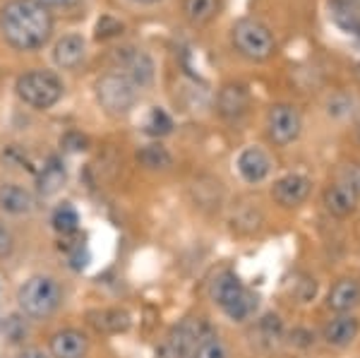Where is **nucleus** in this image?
Returning a JSON list of instances; mask_svg holds the SVG:
<instances>
[{
	"label": "nucleus",
	"mask_w": 360,
	"mask_h": 358,
	"mask_svg": "<svg viewBox=\"0 0 360 358\" xmlns=\"http://www.w3.org/2000/svg\"><path fill=\"white\" fill-rule=\"evenodd\" d=\"M312 195V178L305 173H286V176L276 178L271 186V200L283 210H295V207L305 205Z\"/></svg>",
	"instance_id": "obj_10"
},
{
	"label": "nucleus",
	"mask_w": 360,
	"mask_h": 358,
	"mask_svg": "<svg viewBox=\"0 0 360 358\" xmlns=\"http://www.w3.org/2000/svg\"><path fill=\"white\" fill-rule=\"evenodd\" d=\"M89 339L79 330H60L51 337V356L53 358H84Z\"/></svg>",
	"instance_id": "obj_16"
},
{
	"label": "nucleus",
	"mask_w": 360,
	"mask_h": 358,
	"mask_svg": "<svg viewBox=\"0 0 360 358\" xmlns=\"http://www.w3.org/2000/svg\"><path fill=\"white\" fill-rule=\"evenodd\" d=\"M5 334H8L10 342H20V339H25L27 334V325L22 322V317H8V322H5Z\"/></svg>",
	"instance_id": "obj_31"
},
{
	"label": "nucleus",
	"mask_w": 360,
	"mask_h": 358,
	"mask_svg": "<svg viewBox=\"0 0 360 358\" xmlns=\"http://www.w3.org/2000/svg\"><path fill=\"white\" fill-rule=\"evenodd\" d=\"M60 144L68 149V152H84V149L89 147V140H86L82 132H68V135L60 140Z\"/></svg>",
	"instance_id": "obj_32"
},
{
	"label": "nucleus",
	"mask_w": 360,
	"mask_h": 358,
	"mask_svg": "<svg viewBox=\"0 0 360 358\" xmlns=\"http://www.w3.org/2000/svg\"><path fill=\"white\" fill-rule=\"evenodd\" d=\"M17 358H49V356H46L41 349H37V346H29V349L20 351V356Z\"/></svg>",
	"instance_id": "obj_35"
},
{
	"label": "nucleus",
	"mask_w": 360,
	"mask_h": 358,
	"mask_svg": "<svg viewBox=\"0 0 360 358\" xmlns=\"http://www.w3.org/2000/svg\"><path fill=\"white\" fill-rule=\"evenodd\" d=\"M271 169H274L271 157L264 152L262 147H257V144H250V147H245L236 159L238 176H240L248 186H259V183H264L266 178H269Z\"/></svg>",
	"instance_id": "obj_13"
},
{
	"label": "nucleus",
	"mask_w": 360,
	"mask_h": 358,
	"mask_svg": "<svg viewBox=\"0 0 360 358\" xmlns=\"http://www.w3.org/2000/svg\"><path fill=\"white\" fill-rule=\"evenodd\" d=\"M207 322L200 317H185L178 322L171 332L164 337V342L156 346V358H190V351L202 332H205Z\"/></svg>",
	"instance_id": "obj_8"
},
{
	"label": "nucleus",
	"mask_w": 360,
	"mask_h": 358,
	"mask_svg": "<svg viewBox=\"0 0 360 358\" xmlns=\"http://www.w3.org/2000/svg\"><path fill=\"white\" fill-rule=\"evenodd\" d=\"M139 87L123 72H108L96 82V99L111 115H125L135 108Z\"/></svg>",
	"instance_id": "obj_6"
},
{
	"label": "nucleus",
	"mask_w": 360,
	"mask_h": 358,
	"mask_svg": "<svg viewBox=\"0 0 360 358\" xmlns=\"http://www.w3.org/2000/svg\"><path fill=\"white\" fill-rule=\"evenodd\" d=\"M65 181H68V171H65V164L60 161V157H49L41 173H39V193L56 195L58 190L65 186Z\"/></svg>",
	"instance_id": "obj_21"
},
{
	"label": "nucleus",
	"mask_w": 360,
	"mask_h": 358,
	"mask_svg": "<svg viewBox=\"0 0 360 358\" xmlns=\"http://www.w3.org/2000/svg\"><path fill=\"white\" fill-rule=\"evenodd\" d=\"M303 132V115L293 103H274L266 111V135L276 147H288Z\"/></svg>",
	"instance_id": "obj_7"
},
{
	"label": "nucleus",
	"mask_w": 360,
	"mask_h": 358,
	"mask_svg": "<svg viewBox=\"0 0 360 358\" xmlns=\"http://www.w3.org/2000/svg\"><path fill=\"white\" fill-rule=\"evenodd\" d=\"M51 224H53V229L60 236H72V234H77V229H79V215L72 205L63 202L60 207H56L53 217H51Z\"/></svg>",
	"instance_id": "obj_25"
},
{
	"label": "nucleus",
	"mask_w": 360,
	"mask_h": 358,
	"mask_svg": "<svg viewBox=\"0 0 360 358\" xmlns=\"http://www.w3.org/2000/svg\"><path fill=\"white\" fill-rule=\"evenodd\" d=\"M250 108V91L243 84L229 82L219 89L217 96V111L224 115L226 120H238L248 113Z\"/></svg>",
	"instance_id": "obj_14"
},
{
	"label": "nucleus",
	"mask_w": 360,
	"mask_h": 358,
	"mask_svg": "<svg viewBox=\"0 0 360 358\" xmlns=\"http://www.w3.org/2000/svg\"><path fill=\"white\" fill-rule=\"evenodd\" d=\"M356 106L358 101L353 99L351 94H346V91H336L327 99V115L334 120H348L353 118V113H356Z\"/></svg>",
	"instance_id": "obj_27"
},
{
	"label": "nucleus",
	"mask_w": 360,
	"mask_h": 358,
	"mask_svg": "<svg viewBox=\"0 0 360 358\" xmlns=\"http://www.w3.org/2000/svg\"><path fill=\"white\" fill-rule=\"evenodd\" d=\"M183 13L193 25H207L219 15V0H183Z\"/></svg>",
	"instance_id": "obj_24"
},
{
	"label": "nucleus",
	"mask_w": 360,
	"mask_h": 358,
	"mask_svg": "<svg viewBox=\"0 0 360 358\" xmlns=\"http://www.w3.org/2000/svg\"><path fill=\"white\" fill-rule=\"evenodd\" d=\"M257 332H259V337H262V342L266 346H276L286 339V327H283L281 317H278L276 313L264 315L262 320L257 322Z\"/></svg>",
	"instance_id": "obj_26"
},
{
	"label": "nucleus",
	"mask_w": 360,
	"mask_h": 358,
	"mask_svg": "<svg viewBox=\"0 0 360 358\" xmlns=\"http://www.w3.org/2000/svg\"><path fill=\"white\" fill-rule=\"evenodd\" d=\"M17 303L22 313L29 317H49L53 315L63 303V288L53 276H32L17 291Z\"/></svg>",
	"instance_id": "obj_3"
},
{
	"label": "nucleus",
	"mask_w": 360,
	"mask_h": 358,
	"mask_svg": "<svg viewBox=\"0 0 360 358\" xmlns=\"http://www.w3.org/2000/svg\"><path fill=\"white\" fill-rule=\"evenodd\" d=\"M135 3H142V5H152V3H159V0H135Z\"/></svg>",
	"instance_id": "obj_36"
},
{
	"label": "nucleus",
	"mask_w": 360,
	"mask_h": 358,
	"mask_svg": "<svg viewBox=\"0 0 360 358\" xmlns=\"http://www.w3.org/2000/svg\"><path fill=\"white\" fill-rule=\"evenodd\" d=\"M39 3H41L44 8H70V5H75L77 0H39Z\"/></svg>",
	"instance_id": "obj_34"
},
{
	"label": "nucleus",
	"mask_w": 360,
	"mask_h": 358,
	"mask_svg": "<svg viewBox=\"0 0 360 358\" xmlns=\"http://www.w3.org/2000/svg\"><path fill=\"white\" fill-rule=\"evenodd\" d=\"M137 161L149 171H166L173 166V157L161 144H147L137 152Z\"/></svg>",
	"instance_id": "obj_23"
},
{
	"label": "nucleus",
	"mask_w": 360,
	"mask_h": 358,
	"mask_svg": "<svg viewBox=\"0 0 360 358\" xmlns=\"http://www.w3.org/2000/svg\"><path fill=\"white\" fill-rule=\"evenodd\" d=\"M84 56H86V44L79 34H68L53 49V60L63 70H75L84 60Z\"/></svg>",
	"instance_id": "obj_18"
},
{
	"label": "nucleus",
	"mask_w": 360,
	"mask_h": 358,
	"mask_svg": "<svg viewBox=\"0 0 360 358\" xmlns=\"http://www.w3.org/2000/svg\"><path fill=\"white\" fill-rule=\"evenodd\" d=\"M17 96L37 111L56 106L63 96V82L56 72L32 70L17 79Z\"/></svg>",
	"instance_id": "obj_5"
},
{
	"label": "nucleus",
	"mask_w": 360,
	"mask_h": 358,
	"mask_svg": "<svg viewBox=\"0 0 360 358\" xmlns=\"http://www.w3.org/2000/svg\"><path fill=\"white\" fill-rule=\"evenodd\" d=\"M123 34V22H118L111 15H103L101 20L96 22V39H113Z\"/></svg>",
	"instance_id": "obj_29"
},
{
	"label": "nucleus",
	"mask_w": 360,
	"mask_h": 358,
	"mask_svg": "<svg viewBox=\"0 0 360 358\" xmlns=\"http://www.w3.org/2000/svg\"><path fill=\"white\" fill-rule=\"evenodd\" d=\"M0 32L17 51H37L51 39L53 20L39 0H10L0 10Z\"/></svg>",
	"instance_id": "obj_1"
},
{
	"label": "nucleus",
	"mask_w": 360,
	"mask_h": 358,
	"mask_svg": "<svg viewBox=\"0 0 360 358\" xmlns=\"http://www.w3.org/2000/svg\"><path fill=\"white\" fill-rule=\"evenodd\" d=\"M15 250V236L5 224H0V257H8Z\"/></svg>",
	"instance_id": "obj_33"
},
{
	"label": "nucleus",
	"mask_w": 360,
	"mask_h": 358,
	"mask_svg": "<svg viewBox=\"0 0 360 358\" xmlns=\"http://www.w3.org/2000/svg\"><path fill=\"white\" fill-rule=\"evenodd\" d=\"M329 10H332V20L336 27L360 37V8L353 0H332Z\"/></svg>",
	"instance_id": "obj_22"
},
{
	"label": "nucleus",
	"mask_w": 360,
	"mask_h": 358,
	"mask_svg": "<svg viewBox=\"0 0 360 358\" xmlns=\"http://www.w3.org/2000/svg\"><path fill=\"white\" fill-rule=\"evenodd\" d=\"M209 298L231 322H248L257 313L259 296L236 272L224 269L209 284Z\"/></svg>",
	"instance_id": "obj_2"
},
{
	"label": "nucleus",
	"mask_w": 360,
	"mask_h": 358,
	"mask_svg": "<svg viewBox=\"0 0 360 358\" xmlns=\"http://www.w3.org/2000/svg\"><path fill=\"white\" fill-rule=\"evenodd\" d=\"M34 207H37V200H34V195L29 193L27 188L17 186V183H5V186H0V210H3L5 215L22 217V215H29Z\"/></svg>",
	"instance_id": "obj_17"
},
{
	"label": "nucleus",
	"mask_w": 360,
	"mask_h": 358,
	"mask_svg": "<svg viewBox=\"0 0 360 358\" xmlns=\"http://www.w3.org/2000/svg\"><path fill=\"white\" fill-rule=\"evenodd\" d=\"M322 207L334 219H351L360 212V198L344 181H332L322 190Z\"/></svg>",
	"instance_id": "obj_12"
},
{
	"label": "nucleus",
	"mask_w": 360,
	"mask_h": 358,
	"mask_svg": "<svg viewBox=\"0 0 360 358\" xmlns=\"http://www.w3.org/2000/svg\"><path fill=\"white\" fill-rule=\"evenodd\" d=\"M190 358H231L229 344L221 339V334L214 332L212 327H205V332L197 337V342L190 351Z\"/></svg>",
	"instance_id": "obj_19"
},
{
	"label": "nucleus",
	"mask_w": 360,
	"mask_h": 358,
	"mask_svg": "<svg viewBox=\"0 0 360 358\" xmlns=\"http://www.w3.org/2000/svg\"><path fill=\"white\" fill-rule=\"evenodd\" d=\"M118 60L120 65L125 68V77H130L139 89L147 87L149 82L154 79V63L152 58L142 51H135V49H123V53H118Z\"/></svg>",
	"instance_id": "obj_15"
},
{
	"label": "nucleus",
	"mask_w": 360,
	"mask_h": 358,
	"mask_svg": "<svg viewBox=\"0 0 360 358\" xmlns=\"http://www.w3.org/2000/svg\"><path fill=\"white\" fill-rule=\"evenodd\" d=\"M356 140H358V144H360V120L356 123Z\"/></svg>",
	"instance_id": "obj_37"
},
{
	"label": "nucleus",
	"mask_w": 360,
	"mask_h": 358,
	"mask_svg": "<svg viewBox=\"0 0 360 358\" xmlns=\"http://www.w3.org/2000/svg\"><path fill=\"white\" fill-rule=\"evenodd\" d=\"M339 181H344L348 188L360 198V164H348L341 169L339 173Z\"/></svg>",
	"instance_id": "obj_30"
},
{
	"label": "nucleus",
	"mask_w": 360,
	"mask_h": 358,
	"mask_svg": "<svg viewBox=\"0 0 360 358\" xmlns=\"http://www.w3.org/2000/svg\"><path fill=\"white\" fill-rule=\"evenodd\" d=\"M324 305L329 313H358L360 308V276L346 274L339 276L332 286H329Z\"/></svg>",
	"instance_id": "obj_11"
},
{
	"label": "nucleus",
	"mask_w": 360,
	"mask_h": 358,
	"mask_svg": "<svg viewBox=\"0 0 360 358\" xmlns=\"http://www.w3.org/2000/svg\"><path fill=\"white\" fill-rule=\"evenodd\" d=\"M91 325L103 334H120L130 330V315L120 308H108V310H94L89 313Z\"/></svg>",
	"instance_id": "obj_20"
},
{
	"label": "nucleus",
	"mask_w": 360,
	"mask_h": 358,
	"mask_svg": "<svg viewBox=\"0 0 360 358\" xmlns=\"http://www.w3.org/2000/svg\"><path fill=\"white\" fill-rule=\"evenodd\" d=\"M173 130V120L164 108H152L144 120V132L152 137H164Z\"/></svg>",
	"instance_id": "obj_28"
},
{
	"label": "nucleus",
	"mask_w": 360,
	"mask_h": 358,
	"mask_svg": "<svg viewBox=\"0 0 360 358\" xmlns=\"http://www.w3.org/2000/svg\"><path fill=\"white\" fill-rule=\"evenodd\" d=\"M319 339L334 351H346L360 339L358 313H332L319 330Z\"/></svg>",
	"instance_id": "obj_9"
},
{
	"label": "nucleus",
	"mask_w": 360,
	"mask_h": 358,
	"mask_svg": "<svg viewBox=\"0 0 360 358\" xmlns=\"http://www.w3.org/2000/svg\"><path fill=\"white\" fill-rule=\"evenodd\" d=\"M231 41L238 56L252 63L269 60L276 51V39L271 29L259 20H240L231 32Z\"/></svg>",
	"instance_id": "obj_4"
}]
</instances>
